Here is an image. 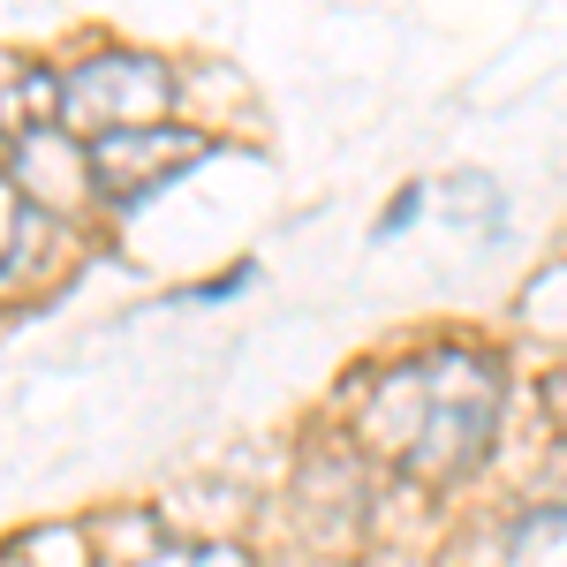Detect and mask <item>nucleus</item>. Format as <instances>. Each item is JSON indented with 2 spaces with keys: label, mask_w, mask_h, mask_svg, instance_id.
<instances>
[{
  "label": "nucleus",
  "mask_w": 567,
  "mask_h": 567,
  "mask_svg": "<svg viewBox=\"0 0 567 567\" xmlns=\"http://www.w3.org/2000/svg\"><path fill=\"white\" fill-rule=\"evenodd\" d=\"M39 250H45V205L23 182H8V288H23V272L39 265Z\"/></svg>",
  "instance_id": "5"
},
{
  "label": "nucleus",
  "mask_w": 567,
  "mask_h": 567,
  "mask_svg": "<svg viewBox=\"0 0 567 567\" xmlns=\"http://www.w3.org/2000/svg\"><path fill=\"white\" fill-rule=\"evenodd\" d=\"M91 553H99V567H250V553H235V545H189V537H175L144 507L99 515L91 523Z\"/></svg>",
  "instance_id": "4"
},
{
  "label": "nucleus",
  "mask_w": 567,
  "mask_h": 567,
  "mask_svg": "<svg viewBox=\"0 0 567 567\" xmlns=\"http://www.w3.org/2000/svg\"><path fill=\"white\" fill-rule=\"evenodd\" d=\"M175 106V76L152 53H91L76 76H61V130L69 136H122L152 130Z\"/></svg>",
  "instance_id": "2"
},
{
  "label": "nucleus",
  "mask_w": 567,
  "mask_h": 567,
  "mask_svg": "<svg viewBox=\"0 0 567 567\" xmlns=\"http://www.w3.org/2000/svg\"><path fill=\"white\" fill-rule=\"evenodd\" d=\"M499 401H507V379L484 349H462V341L416 349L355 393V446H371L401 484L446 492L477 477V462L492 454Z\"/></svg>",
  "instance_id": "1"
},
{
  "label": "nucleus",
  "mask_w": 567,
  "mask_h": 567,
  "mask_svg": "<svg viewBox=\"0 0 567 567\" xmlns=\"http://www.w3.org/2000/svg\"><path fill=\"white\" fill-rule=\"evenodd\" d=\"M545 416H553V432L567 439V363L553 371V379H545Z\"/></svg>",
  "instance_id": "6"
},
{
  "label": "nucleus",
  "mask_w": 567,
  "mask_h": 567,
  "mask_svg": "<svg viewBox=\"0 0 567 567\" xmlns=\"http://www.w3.org/2000/svg\"><path fill=\"white\" fill-rule=\"evenodd\" d=\"M205 136L175 130V122H152V130H122V136H91L84 144V175L91 189L114 205V213H136L152 205L159 189H175L189 167H205Z\"/></svg>",
  "instance_id": "3"
}]
</instances>
